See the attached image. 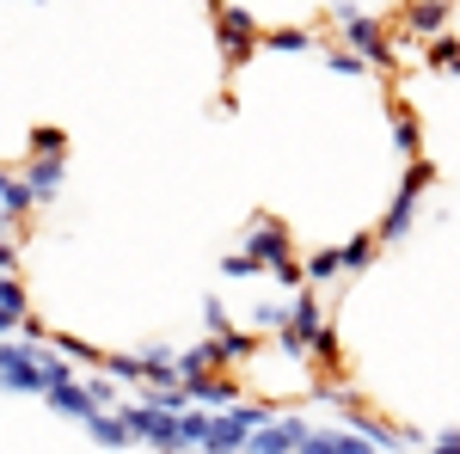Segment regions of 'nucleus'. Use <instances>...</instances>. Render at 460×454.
<instances>
[{
    "label": "nucleus",
    "mask_w": 460,
    "mask_h": 454,
    "mask_svg": "<svg viewBox=\"0 0 460 454\" xmlns=\"http://www.w3.org/2000/svg\"><path fill=\"white\" fill-rule=\"evenodd\" d=\"M270 423V405H258V399H240L234 412H215L209 418V436H203V449L197 454H246V442Z\"/></svg>",
    "instance_id": "nucleus-1"
},
{
    "label": "nucleus",
    "mask_w": 460,
    "mask_h": 454,
    "mask_svg": "<svg viewBox=\"0 0 460 454\" xmlns=\"http://www.w3.org/2000/svg\"><path fill=\"white\" fill-rule=\"evenodd\" d=\"M332 25L350 37L344 49H350V56H362V68H387V62H393L387 25H381L375 13H362V6H332Z\"/></svg>",
    "instance_id": "nucleus-2"
},
{
    "label": "nucleus",
    "mask_w": 460,
    "mask_h": 454,
    "mask_svg": "<svg viewBox=\"0 0 460 454\" xmlns=\"http://www.w3.org/2000/svg\"><path fill=\"white\" fill-rule=\"evenodd\" d=\"M117 418H123V430H129V442H147L154 454H190V449H184V436H178V418L147 412L142 399H123Z\"/></svg>",
    "instance_id": "nucleus-3"
},
{
    "label": "nucleus",
    "mask_w": 460,
    "mask_h": 454,
    "mask_svg": "<svg viewBox=\"0 0 460 454\" xmlns=\"http://www.w3.org/2000/svg\"><path fill=\"white\" fill-rule=\"evenodd\" d=\"M43 344L31 338H6L0 344V393H43Z\"/></svg>",
    "instance_id": "nucleus-4"
},
{
    "label": "nucleus",
    "mask_w": 460,
    "mask_h": 454,
    "mask_svg": "<svg viewBox=\"0 0 460 454\" xmlns=\"http://www.w3.org/2000/svg\"><path fill=\"white\" fill-rule=\"evenodd\" d=\"M429 178H436V173H429L424 160H418V166L405 173V184L393 191V209L381 215V234H375V240H381V245L405 240V227H411V215H418V203H424V184H429Z\"/></svg>",
    "instance_id": "nucleus-5"
},
{
    "label": "nucleus",
    "mask_w": 460,
    "mask_h": 454,
    "mask_svg": "<svg viewBox=\"0 0 460 454\" xmlns=\"http://www.w3.org/2000/svg\"><path fill=\"white\" fill-rule=\"evenodd\" d=\"M62 178H68V147H62V136H49L31 154V166H25V191H31V203L62 197Z\"/></svg>",
    "instance_id": "nucleus-6"
},
{
    "label": "nucleus",
    "mask_w": 460,
    "mask_h": 454,
    "mask_svg": "<svg viewBox=\"0 0 460 454\" xmlns=\"http://www.w3.org/2000/svg\"><path fill=\"white\" fill-rule=\"evenodd\" d=\"M314 436V423L301 418V412H283V418H270L258 436L246 442V454H301V442Z\"/></svg>",
    "instance_id": "nucleus-7"
},
{
    "label": "nucleus",
    "mask_w": 460,
    "mask_h": 454,
    "mask_svg": "<svg viewBox=\"0 0 460 454\" xmlns=\"http://www.w3.org/2000/svg\"><path fill=\"white\" fill-rule=\"evenodd\" d=\"M252 350H258V338H252V332H221V338H209V344H203L209 375H215V369H234V362H252Z\"/></svg>",
    "instance_id": "nucleus-8"
},
{
    "label": "nucleus",
    "mask_w": 460,
    "mask_h": 454,
    "mask_svg": "<svg viewBox=\"0 0 460 454\" xmlns=\"http://www.w3.org/2000/svg\"><path fill=\"white\" fill-rule=\"evenodd\" d=\"M43 399H49V412H62V418H74V423H86L93 412H99V405L86 399V387H80V375H74V381H62V387H49Z\"/></svg>",
    "instance_id": "nucleus-9"
},
{
    "label": "nucleus",
    "mask_w": 460,
    "mask_h": 454,
    "mask_svg": "<svg viewBox=\"0 0 460 454\" xmlns=\"http://www.w3.org/2000/svg\"><path fill=\"white\" fill-rule=\"evenodd\" d=\"M215 25L227 31V62H240V56L252 49V37H258L252 13H234V6H221V13H215Z\"/></svg>",
    "instance_id": "nucleus-10"
},
{
    "label": "nucleus",
    "mask_w": 460,
    "mask_h": 454,
    "mask_svg": "<svg viewBox=\"0 0 460 454\" xmlns=\"http://www.w3.org/2000/svg\"><path fill=\"white\" fill-rule=\"evenodd\" d=\"M86 436H93L99 449H136V442H129V430H123V418H117V412H93V418H86Z\"/></svg>",
    "instance_id": "nucleus-11"
},
{
    "label": "nucleus",
    "mask_w": 460,
    "mask_h": 454,
    "mask_svg": "<svg viewBox=\"0 0 460 454\" xmlns=\"http://www.w3.org/2000/svg\"><path fill=\"white\" fill-rule=\"evenodd\" d=\"M142 405H147V412H166V418H184V412H197L184 387H147V393H142Z\"/></svg>",
    "instance_id": "nucleus-12"
},
{
    "label": "nucleus",
    "mask_w": 460,
    "mask_h": 454,
    "mask_svg": "<svg viewBox=\"0 0 460 454\" xmlns=\"http://www.w3.org/2000/svg\"><path fill=\"white\" fill-rule=\"evenodd\" d=\"M31 191H25V178H13V173H0V215L6 221H19V215H31Z\"/></svg>",
    "instance_id": "nucleus-13"
},
{
    "label": "nucleus",
    "mask_w": 460,
    "mask_h": 454,
    "mask_svg": "<svg viewBox=\"0 0 460 454\" xmlns=\"http://www.w3.org/2000/svg\"><path fill=\"white\" fill-rule=\"evenodd\" d=\"M338 258H344V277H356V271H368V264L381 258V240H375V234H362V240L338 245Z\"/></svg>",
    "instance_id": "nucleus-14"
},
{
    "label": "nucleus",
    "mask_w": 460,
    "mask_h": 454,
    "mask_svg": "<svg viewBox=\"0 0 460 454\" xmlns=\"http://www.w3.org/2000/svg\"><path fill=\"white\" fill-rule=\"evenodd\" d=\"M301 271H307V282H332L338 271H344V258H338V245H319V252L307 258V264H301Z\"/></svg>",
    "instance_id": "nucleus-15"
},
{
    "label": "nucleus",
    "mask_w": 460,
    "mask_h": 454,
    "mask_svg": "<svg viewBox=\"0 0 460 454\" xmlns=\"http://www.w3.org/2000/svg\"><path fill=\"white\" fill-rule=\"evenodd\" d=\"M105 375H111V381H136V387H147V362H142V356H105Z\"/></svg>",
    "instance_id": "nucleus-16"
},
{
    "label": "nucleus",
    "mask_w": 460,
    "mask_h": 454,
    "mask_svg": "<svg viewBox=\"0 0 460 454\" xmlns=\"http://www.w3.org/2000/svg\"><path fill=\"white\" fill-rule=\"evenodd\" d=\"M49 350H56L62 362H86V369H99V362H105L99 350H93V344H80V338H49Z\"/></svg>",
    "instance_id": "nucleus-17"
},
{
    "label": "nucleus",
    "mask_w": 460,
    "mask_h": 454,
    "mask_svg": "<svg viewBox=\"0 0 460 454\" xmlns=\"http://www.w3.org/2000/svg\"><path fill=\"white\" fill-rule=\"evenodd\" d=\"M178 436H184V449H203V436H209V412H184V418H178Z\"/></svg>",
    "instance_id": "nucleus-18"
},
{
    "label": "nucleus",
    "mask_w": 460,
    "mask_h": 454,
    "mask_svg": "<svg viewBox=\"0 0 460 454\" xmlns=\"http://www.w3.org/2000/svg\"><path fill=\"white\" fill-rule=\"evenodd\" d=\"M301 454H344V430H314L301 442Z\"/></svg>",
    "instance_id": "nucleus-19"
},
{
    "label": "nucleus",
    "mask_w": 460,
    "mask_h": 454,
    "mask_svg": "<svg viewBox=\"0 0 460 454\" xmlns=\"http://www.w3.org/2000/svg\"><path fill=\"white\" fill-rule=\"evenodd\" d=\"M405 25H418V31H448V13H442V6H418V13H405Z\"/></svg>",
    "instance_id": "nucleus-20"
},
{
    "label": "nucleus",
    "mask_w": 460,
    "mask_h": 454,
    "mask_svg": "<svg viewBox=\"0 0 460 454\" xmlns=\"http://www.w3.org/2000/svg\"><path fill=\"white\" fill-rule=\"evenodd\" d=\"M393 141H399V154L418 166V123H411V117H399V123H393Z\"/></svg>",
    "instance_id": "nucleus-21"
},
{
    "label": "nucleus",
    "mask_w": 460,
    "mask_h": 454,
    "mask_svg": "<svg viewBox=\"0 0 460 454\" xmlns=\"http://www.w3.org/2000/svg\"><path fill=\"white\" fill-rule=\"evenodd\" d=\"M0 307L25 319V282H19V277H0Z\"/></svg>",
    "instance_id": "nucleus-22"
},
{
    "label": "nucleus",
    "mask_w": 460,
    "mask_h": 454,
    "mask_svg": "<svg viewBox=\"0 0 460 454\" xmlns=\"http://www.w3.org/2000/svg\"><path fill=\"white\" fill-rule=\"evenodd\" d=\"M325 68L332 74H362V56H350V49H325Z\"/></svg>",
    "instance_id": "nucleus-23"
},
{
    "label": "nucleus",
    "mask_w": 460,
    "mask_h": 454,
    "mask_svg": "<svg viewBox=\"0 0 460 454\" xmlns=\"http://www.w3.org/2000/svg\"><path fill=\"white\" fill-rule=\"evenodd\" d=\"M203 325H209V338L234 332V325H227V307H221V301H203Z\"/></svg>",
    "instance_id": "nucleus-24"
},
{
    "label": "nucleus",
    "mask_w": 460,
    "mask_h": 454,
    "mask_svg": "<svg viewBox=\"0 0 460 454\" xmlns=\"http://www.w3.org/2000/svg\"><path fill=\"white\" fill-rule=\"evenodd\" d=\"M221 277H258V264H252L246 252H227L221 258Z\"/></svg>",
    "instance_id": "nucleus-25"
},
{
    "label": "nucleus",
    "mask_w": 460,
    "mask_h": 454,
    "mask_svg": "<svg viewBox=\"0 0 460 454\" xmlns=\"http://www.w3.org/2000/svg\"><path fill=\"white\" fill-rule=\"evenodd\" d=\"M429 454H460V430H442V436L429 442Z\"/></svg>",
    "instance_id": "nucleus-26"
},
{
    "label": "nucleus",
    "mask_w": 460,
    "mask_h": 454,
    "mask_svg": "<svg viewBox=\"0 0 460 454\" xmlns=\"http://www.w3.org/2000/svg\"><path fill=\"white\" fill-rule=\"evenodd\" d=\"M19 332H25V319H19V314H6V307H0V344H6V338H19Z\"/></svg>",
    "instance_id": "nucleus-27"
},
{
    "label": "nucleus",
    "mask_w": 460,
    "mask_h": 454,
    "mask_svg": "<svg viewBox=\"0 0 460 454\" xmlns=\"http://www.w3.org/2000/svg\"><path fill=\"white\" fill-rule=\"evenodd\" d=\"M0 240H13V221H6V215H0Z\"/></svg>",
    "instance_id": "nucleus-28"
}]
</instances>
